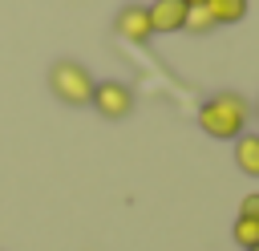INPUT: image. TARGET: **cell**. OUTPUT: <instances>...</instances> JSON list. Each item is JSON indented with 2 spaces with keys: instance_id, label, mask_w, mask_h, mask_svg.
Segmentation results:
<instances>
[{
  "instance_id": "9c48e42d",
  "label": "cell",
  "mask_w": 259,
  "mask_h": 251,
  "mask_svg": "<svg viewBox=\"0 0 259 251\" xmlns=\"http://www.w3.org/2000/svg\"><path fill=\"white\" fill-rule=\"evenodd\" d=\"M186 32H194V36H206L210 28H214V20H210V12H206V4H194V8H186V24H182Z\"/></svg>"
},
{
  "instance_id": "5b68a950",
  "label": "cell",
  "mask_w": 259,
  "mask_h": 251,
  "mask_svg": "<svg viewBox=\"0 0 259 251\" xmlns=\"http://www.w3.org/2000/svg\"><path fill=\"white\" fill-rule=\"evenodd\" d=\"M146 12H150L154 36L158 32H182V24H186V4L182 0H154V4H146Z\"/></svg>"
},
{
  "instance_id": "7c38bea8",
  "label": "cell",
  "mask_w": 259,
  "mask_h": 251,
  "mask_svg": "<svg viewBox=\"0 0 259 251\" xmlns=\"http://www.w3.org/2000/svg\"><path fill=\"white\" fill-rule=\"evenodd\" d=\"M251 251H259V247H251Z\"/></svg>"
},
{
  "instance_id": "6da1fadb",
  "label": "cell",
  "mask_w": 259,
  "mask_h": 251,
  "mask_svg": "<svg viewBox=\"0 0 259 251\" xmlns=\"http://www.w3.org/2000/svg\"><path fill=\"white\" fill-rule=\"evenodd\" d=\"M247 117H251V105H247V97L235 93V89H223V93H214V97H206V101L198 105V126H202V134H210V138H219V142L239 138V134L247 130Z\"/></svg>"
},
{
  "instance_id": "3957f363",
  "label": "cell",
  "mask_w": 259,
  "mask_h": 251,
  "mask_svg": "<svg viewBox=\"0 0 259 251\" xmlns=\"http://www.w3.org/2000/svg\"><path fill=\"white\" fill-rule=\"evenodd\" d=\"M89 105H93L105 121H121V117L134 113V93H130V85H121V81H97Z\"/></svg>"
},
{
  "instance_id": "8992f818",
  "label": "cell",
  "mask_w": 259,
  "mask_h": 251,
  "mask_svg": "<svg viewBox=\"0 0 259 251\" xmlns=\"http://www.w3.org/2000/svg\"><path fill=\"white\" fill-rule=\"evenodd\" d=\"M235 166L247 178H259V134H239L235 138Z\"/></svg>"
},
{
  "instance_id": "30bf717a",
  "label": "cell",
  "mask_w": 259,
  "mask_h": 251,
  "mask_svg": "<svg viewBox=\"0 0 259 251\" xmlns=\"http://www.w3.org/2000/svg\"><path fill=\"white\" fill-rule=\"evenodd\" d=\"M239 215H243V219H255V223H259V190L243 194V202H239Z\"/></svg>"
},
{
  "instance_id": "ba28073f",
  "label": "cell",
  "mask_w": 259,
  "mask_h": 251,
  "mask_svg": "<svg viewBox=\"0 0 259 251\" xmlns=\"http://www.w3.org/2000/svg\"><path fill=\"white\" fill-rule=\"evenodd\" d=\"M231 239L243 247V251H251V247H259V223L255 219H235V227H231Z\"/></svg>"
},
{
  "instance_id": "8fae6325",
  "label": "cell",
  "mask_w": 259,
  "mask_h": 251,
  "mask_svg": "<svg viewBox=\"0 0 259 251\" xmlns=\"http://www.w3.org/2000/svg\"><path fill=\"white\" fill-rule=\"evenodd\" d=\"M182 4H186V8H194V4H206V0H182Z\"/></svg>"
},
{
  "instance_id": "277c9868",
  "label": "cell",
  "mask_w": 259,
  "mask_h": 251,
  "mask_svg": "<svg viewBox=\"0 0 259 251\" xmlns=\"http://www.w3.org/2000/svg\"><path fill=\"white\" fill-rule=\"evenodd\" d=\"M113 32H117L121 40H134V45H146V40L154 36V28H150V12H146V4H121V8H117V16H113Z\"/></svg>"
},
{
  "instance_id": "4fadbf2b",
  "label": "cell",
  "mask_w": 259,
  "mask_h": 251,
  "mask_svg": "<svg viewBox=\"0 0 259 251\" xmlns=\"http://www.w3.org/2000/svg\"><path fill=\"white\" fill-rule=\"evenodd\" d=\"M255 113H259V105H255Z\"/></svg>"
},
{
  "instance_id": "52a82bcc",
  "label": "cell",
  "mask_w": 259,
  "mask_h": 251,
  "mask_svg": "<svg viewBox=\"0 0 259 251\" xmlns=\"http://www.w3.org/2000/svg\"><path fill=\"white\" fill-rule=\"evenodd\" d=\"M206 12L214 20V28L219 24H239L247 16V0H206Z\"/></svg>"
},
{
  "instance_id": "7a4b0ae2",
  "label": "cell",
  "mask_w": 259,
  "mask_h": 251,
  "mask_svg": "<svg viewBox=\"0 0 259 251\" xmlns=\"http://www.w3.org/2000/svg\"><path fill=\"white\" fill-rule=\"evenodd\" d=\"M93 73L81 65V61H69V57H61V61H53L49 65V89H53V97L57 101H65V105H89L93 101Z\"/></svg>"
}]
</instances>
